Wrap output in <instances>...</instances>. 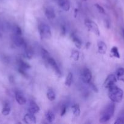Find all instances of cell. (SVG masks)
<instances>
[{"label":"cell","mask_w":124,"mask_h":124,"mask_svg":"<svg viewBox=\"0 0 124 124\" xmlns=\"http://www.w3.org/2000/svg\"><path fill=\"white\" fill-rule=\"evenodd\" d=\"M123 34H124V29L123 30Z\"/></svg>","instance_id":"32"},{"label":"cell","mask_w":124,"mask_h":124,"mask_svg":"<svg viewBox=\"0 0 124 124\" xmlns=\"http://www.w3.org/2000/svg\"><path fill=\"white\" fill-rule=\"evenodd\" d=\"M12 39H13V42L14 44L18 47H23L24 48L27 45L24 39L21 37V35H18L14 34L13 38H12Z\"/></svg>","instance_id":"7"},{"label":"cell","mask_w":124,"mask_h":124,"mask_svg":"<svg viewBox=\"0 0 124 124\" xmlns=\"http://www.w3.org/2000/svg\"><path fill=\"white\" fill-rule=\"evenodd\" d=\"M15 99L19 105H24L26 103V99L21 92H17L15 93Z\"/></svg>","instance_id":"13"},{"label":"cell","mask_w":124,"mask_h":124,"mask_svg":"<svg viewBox=\"0 0 124 124\" xmlns=\"http://www.w3.org/2000/svg\"><path fill=\"white\" fill-rule=\"evenodd\" d=\"M95 6H96V8H97V9L98 10V11L100 12V13H102V14H104V13H105V10H104V8H103V7H102V6H100V5L98 4H96Z\"/></svg>","instance_id":"29"},{"label":"cell","mask_w":124,"mask_h":124,"mask_svg":"<svg viewBox=\"0 0 124 124\" xmlns=\"http://www.w3.org/2000/svg\"><path fill=\"white\" fill-rule=\"evenodd\" d=\"M97 47H98V52L99 53L104 54L106 53L107 46L103 41H98L97 42Z\"/></svg>","instance_id":"14"},{"label":"cell","mask_w":124,"mask_h":124,"mask_svg":"<svg viewBox=\"0 0 124 124\" xmlns=\"http://www.w3.org/2000/svg\"><path fill=\"white\" fill-rule=\"evenodd\" d=\"M18 64L19 68L22 69H24V70H27L28 69H30V66L29 65V64H27V62H24V61L21 60V59H19L18 61Z\"/></svg>","instance_id":"20"},{"label":"cell","mask_w":124,"mask_h":124,"mask_svg":"<svg viewBox=\"0 0 124 124\" xmlns=\"http://www.w3.org/2000/svg\"><path fill=\"white\" fill-rule=\"evenodd\" d=\"M115 111V104L114 102L110 103L106 106V107L102 111L100 117L99 122L100 123H105L108 122L113 116Z\"/></svg>","instance_id":"2"},{"label":"cell","mask_w":124,"mask_h":124,"mask_svg":"<svg viewBox=\"0 0 124 124\" xmlns=\"http://www.w3.org/2000/svg\"><path fill=\"white\" fill-rule=\"evenodd\" d=\"M81 1H86V0H81Z\"/></svg>","instance_id":"33"},{"label":"cell","mask_w":124,"mask_h":124,"mask_svg":"<svg viewBox=\"0 0 124 124\" xmlns=\"http://www.w3.org/2000/svg\"><path fill=\"white\" fill-rule=\"evenodd\" d=\"M115 124H124V110L119 114V116L117 118L116 121L114 122Z\"/></svg>","instance_id":"22"},{"label":"cell","mask_w":124,"mask_h":124,"mask_svg":"<svg viewBox=\"0 0 124 124\" xmlns=\"http://www.w3.org/2000/svg\"><path fill=\"white\" fill-rule=\"evenodd\" d=\"M46 62H47V64L50 65V67L53 69V70L54 71L56 75L59 76V77H60V76H62V72H61L60 69L58 67V65H57V63H56L55 61L52 58L49 57V58L47 59Z\"/></svg>","instance_id":"5"},{"label":"cell","mask_w":124,"mask_h":124,"mask_svg":"<svg viewBox=\"0 0 124 124\" xmlns=\"http://www.w3.org/2000/svg\"><path fill=\"white\" fill-rule=\"evenodd\" d=\"M72 81H73V75L72 73H69L67 76L66 78V81L64 84L66 86H71V85L72 84Z\"/></svg>","instance_id":"23"},{"label":"cell","mask_w":124,"mask_h":124,"mask_svg":"<svg viewBox=\"0 0 124 124\" xmlns=\"http://www.w3.org/2000/svg\"><path fill=\"white\" fill-rule=\"evenodd\" d=\"M58 6L63 10L68 12L70 9V3L68 0H57Z\"/></svg>","instance_id":"9"},{"label":"cell","mask_w":124,"mask_h":124,"mask_svg":"<svg viewBox=\"0 0 124 124\" xmlns=\"http://www.w3.org/2000/svg\"><path fill=\"white\" fill-rule=\"evenodd\" d=\"M66 106H64L62 107V111H61V116H64V115H65L66 112Z\"/></svg>","instance_id":"30"},{"label":"cell","mask_w":124,"mask_h":124,"mask_svg":"<svg viewBox=\"0 0 124 124\" xmlns=\"http://www.w3.org/2000/svg\"><path fill=\"white\" fill-rule=\"evenodd\" d=\"M81 78H82L83 81L85 83L89 84L91 82V79H92V73L88 68H85L82 70Z\"/></svg>","instance_id":"8"},{"label":"cell","mask_w":124,"mask_h":124,"mask_svg":"<svg viewBox=\"0 0 124 124\" xmlns=\"http://www.w3.org/2000/svg\"><path fill=\"white\" fill-rule=\"evenodd\" d=\"M23 119H24V122L27 124H36V122L35 116H34V114L30 113L26 114L24 115Z\"/></svg>","instance_id":"10"},{"label":"cell","mask_w":124,"mask_h":124,"mask_svg":"<svg viewBox=\"0 0 124 124\" xmlns=\"http://www.w3.org/2000/svg\"><path fill=\"white\" fill-rule=\"evenodd\" d=\"M117 82V78L113 74H111L108 76V77L106 78L105 81L104 82V87L106 88H109L111 86L115 84Z\"/></svg>","instance_id":"6"},{"label":"cell","mask_w":124,"mask_h":124,"mask_svg":"<svg viewBox=\"0 0 124 124\" xmlns=\"http://www.w3.org/2000/svg\"><path fill=\"white\" fill-rule=\"evenodd\" d=\"M89 84H91V82H90ZM91 87H92V90H93L94 91H95V92H97V87L95 86V85L92 84H91Z\"/></svg>","instance_id":"31"},{"label":"cell","mask_w":124,"mask_h":124,"mask_svg":"<svg viewBox=\"0 0 124 124\" xmlns=\"http://www.w3.org/2000/svg\"><path fill=\"white\" fill-rule=\"evenodd\" d=\"M45 117L47 121L49 123L53 122L55 119V115H53V113L51 111H48L45 114Z\"/></svg>","instance_id":"19"},{"label":"cell","mask_w":124,"mask_h":124,"mask_svg":"<svg viewBox=\"0 0 124 124\" xmlns=\"http://www.w3.org/2000/svg\"><path fill=\"white\" fill-rule=\"evenodd\" d=\"M46 95H47V99L49 101H53L55 99V92H53V90L52 89H49L47 90V94Z\"/></svg>","instance_id":"21"},{"label":"cell","mask_w":124,"mask_h":124,"mask_svg":"<svg viewBox=\"0 0 124 124\" xmlns=\"http://www.w3.org/2000/svg\"><path fill=\"white\" fill-rule=\"evenodd\" d=\"M44 14L49 19H53L55 18V13L53 8L51 7H47L45 8Z\"/></svg>","instance_id":"12"},{"label":"cell","mask_w":124,"mask_h":124,"mask_svg":"<svg viewBox=\"0 0 124 124\" xmlns=\"http://www.w3.org/2000/svg\"><path fill=\"white\" fill-rule=\"evenodd\" d=\"M41 56H42L43 58L46 61H47V59L49 58V57H51L49 52H47L46 50H45L44 48H41Z\"/></svg>","instance_id":"26"},{"label":"cell","mask_w":124,"mask_h":124,"mask_svg":"<svg viewBox=\"0 0 124 124\" xmlns=\"http://www.w3.org/2000/svg\"><path fill=\"white\" fill-rule=\"evenodd\" d=\"M71 58L77 61L79 59V52L77 50H73L71 53Z\"/></svg>","instance_id":"27"},{"label":"cell","mask_w":124,"mask_h":124,"mask_svg":"<svg viewBox=\"0 0 124 124\" xmlns=\"http://www.w3.org/2000/svg\"><path fill=\"white\" fill-rule=\"evenodd\" d=\"M71 108L72 111L73 115H74L75 117H78L80 114V109L79 104H73L71 107Z\"/></svg>","instance_id":"17"},{"label":"cell","mask_w":124,"mask_h":124,"mask_svg":"<svg viewBox=\"0 0 124 124\" xmlns=\"http://www.w3.org/2000/svg\"><path fill=\"white\" fill-rule=\"evenodd\" d=\"M13 31L14 34L18 35H22V30L19 26L18 25H15L13 27Z\"/></svg>","instance_id":"28"},{"label":"cell","mask_w":124,"mask_h":124,"mask_svg":"<svg viewBox=\"0 0 124 124\" xmlns=\"http://www.w3.org/2000/svg\"><path fill=\"white\" fill-rule=\"evenodd\" d=\"M111 55L117 58H120V53L119 52V50H118L117 47H113V48L111 50Z\"/></svg>","instance_id":"25"},{"label":"cell","mask_w":124,"mask_h":124,"mask_svg":"<svg viewBox=\"0 0 124 124\" xmlns=\"http://www.w3.org/2000/svg\"><path fill=\"white\" fill-rule=\"evenodd\" d=\"M24 54L25 56H26L27 58L28 59H31L33 58V56H34V50H33L32 48L30 46H26L24 47Z\"/></svg>","instance_id":"15"},{"label":"cell","mask_w":124,"mask_h":124,"mask_svg":"<svg viewBox=\"0 0 124 124\" xmlns=\"http://www.w3.org/2000/svg\"><path fill=\"white\" fill-rule=\"evenodd\" d=\"M72 39L73 42H74V45L77 47L78 48H81V41H80V39L76 36V35H74L73 34L72 35Z\"/></svg>","instance_id":"18"},{"label":"cell","mask_w":124,"mask_h":124,"mask_svg":"<svg viewBox=\"0 0 124 124\" xmlns=\"http://www.w3.org/2000/svg\"><path fill=\"white\" fill-rule=\"evenodd\" d=\"M38 30L40 35L43 39H49L52 36L51 30L49 25L44 23H41L38 25Z\"/></svg>","instance_id":"3"},{"label":"cell","mask_w":124,"mask_h":124,"mask_svg":"<svg viewBox=\"0 0 124 124\" xmlns=\"http://www.w3.org/2000/svg\"><path fill=\"white\" fill-rule=\"evenodd\" d=\"M28 113L32 114H36L40 111V107L34 101H30L28 107Z\"/></svg>","instance_id":"11"},{"label":"cell","mask_w":124,"mask_h":124,"mask_svg":"<svg viewBox=\"0 0 124 124\" xmlns=\"http://www.w3.org/2000/svg\"><path fill=\"white\" fill-rule=\"evenodd\" d=\"M85 26L88 29L89 31H91L92 33H94L96 35L99 36L100 30L97 24L94 21L90 19H85Z\"/></svg>","instance_id":"4"},{"label":"cell","mask_w":124,"mask_h":124,"mask_svg":"<svg viewBox=\"0 0 124 124\" xmlns=\"http://www.w3.org/2000/svg\"><path fill=\"white\" fill-rule=\"evenodd\" d=\"M108 94L109 98L113 102L119 103L122 100L124 92L121 88L118 87L115 84L108 88Z\"/></svg>","instance_id":"1"},{"label":"cell","mask_w":124,"mask_h":124,"mask_svg":"<svg viewBox=\"0 0 124 124\" xmlns=\"http://www.w3.org/2000/svg\"><path fill=\"white\" fill-rule=\"evenodd\" d=\"M117 79L124 82V68H119L116 71Z\"/></svg>","instance_id":"16"},{"label":"cell","mask_w":124,"mask_h":124,"mask_svg":"<svg viewBox=\"0 0 124 124\" xmlns=\"http://www.w3.org/2000/svg\"><path fill=\"white\" fill-rule=\"evenodd\" d=\"M10 112V107L9 104H6L2 108V114L4 116H7L9 115Z\"/></svg>","instance_id":"24"}]
</instances>
